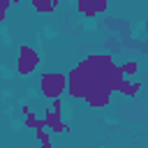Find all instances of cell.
Wrapping results in <instances>:
<instances>
[{"mask_svg": "<svg viewBox=\"0 0 148 148\" xmlns=\"http://www.w3.org/2000/svg\"><path fill=\"white\" fill-rule=\"evenodd\" d=\"M39 90L44 97H49L51 102L53 99H60L62 92H67V74H58V72H46L42 74L39 79Z\"/></svg>", "mask_w": 148, "mask_h": 148, "instance_id": "obj_2", "label": "cell"}, {"mask_svg": "<svg viewBox=\"0 0 148 148\" xmlns=\"http://www.w3.org/2000/svg\"><path fill=\"white\" fill-rule=\"evenodd\" d=\"M39 60L42 58L37 56V51L32 46H28V44L18 46V74H32L37 69Z\"/></svg>", "mask_w": 148, "mask_h": 148, "instance_id": "obj_4", "label": "cell"}, {"mask_svg": "<svg viewBox=\"0 0 148 148\" xmlns=\"http://www.w3.org/2000/svg\"><path fill=\"white\" fill-rule=\"evenodd\" d=\"M83 102H86L88 106H92V109H102V106H106V104L111 102V95H106V92H95V95H88Z\"/></svg>", "mask_w": 148, "mask_h": 148, "instance_id": "obj_6", "label": "cell"}, {"mask_svg": "<svg viewBox=\"0 0 148 148\" xmlns=\"http://www.w3.org/2000/svg\"><path fill=\"white\" fill-rule=\"evenodd\" d=\"M76 9L83 14V16H95V14H102L106 12V2L104 0H79L76 2Z\"/></svg>", "mask_w": 148, "mask_h": 148, "instance_id": "obj_5", "label": "cell"}, {"mask_svg": "<svg viewBox=\"0 0 148 148\" xmlns=\"http://www.w3.org/2000/svg\"><path fill=\"white\" fill-rule=\"evenodd\" d=\"M9 7H12V0H0V21H5V14Z\"/></svg>", "mask_w": 148, "mask_h": 148, "instance_id": "obj_11", "label": "cell"}, {"mask_svg": "<svg viewBox=\"0 0 148 148\" xmlns=\"http://www.w3.org/2000/svg\"><path fill=\"white\" fill-rule=\"evenodd\" d=\"M37 141H39V143L51 141V132H49V130H37Z\"/></svg>", "mask_w": 148, "mask_h": 148, "instance_id": "obj_10", "label": "cell"}, {"mask_svg": "<svg viewBox=\"0 0 148 148\" xmlns=\"http://www.w3.org/2000/svg\"><path fill=\"white\" fill-rule=\"evenodd\" d=\"M39 148H53V146H51V141H46V143H39Z\"/></svg>", "mask_w": 148, "mask_h": 148, "instance_id": "obj_12", "label": "cell"}, {"mask_svg": "<svg viewBox=\"0 0 148 148\" xmlns=\"http://www.w3.org/2000/svg\"><path fill=\"white\" fill-rule=\"evenodd\" d=\"M60 99H53L51 102V106L46 109V113H44V120H46V130L51 132V134H56V132H69V125L62 120V116H60Z\"/></svg>", "mask_w": 148, "mask_h": 148, "instance_id": "obj_3", "label": "cell"}, {"mask_svg": "<svg viewBox=\"0 0 148 148\" xmlns=\"http://www.w3.org/2000/svg\"><path fill=\"white\" fill-rule=\"evenodd\" d=\"M139 69V65L134 62V60H130V62H125V65H120V72H123V76H127V74H134Z\"/></svg>", "mask_w": 148, "mask_h": 148, "instance_id": "obj_9", "label": "cell"}, {"mask_svg": "<svg viewBox=\"0 0 148 148\" xmlns=\"http://www.w3.org/2000/svg\"><path fill=\"white\" fill-rule=\"evenodd\" d=\"M141 88H143V86H141L139 81H134V83H130V81L125 79V81L120 83V88H118V92H120V95H125V97H136V92H139Z\"/></svg>", "mask_w": 148, "mask_h": 148, "instance_id": "obj_8", "label": "cell"}, {"mask_svg": "<svg viewBox=\"0 0 148 148\" xmlns=\"http://www.w3.org/2000/svg\"><path fill=\"white\" fill-rule=\"evenodd\" d=\"M125 81L120 67L109 56H88L67 74V92L72 97L86 99L95 92H118L120 83Z\"/></svg>", "mask_w": 148, "mask_h": 148, "instance_id": "obj_1", "label": "cell"}, {"mask_svg": "<svg viewBox=\"0 0 148 148\" xmlns=\"http://www.w3.org/2000/svg\"><path fill=\"white\" fill-rule=\"evenodd\" d=\"M35 12H42V14H51L56 7H58V0H32L30 2Z\"/></svg>", "mask_w": 148, "mask_h": 148, "instance_id": "obj_7", "label": "cell"}]
</instances>
